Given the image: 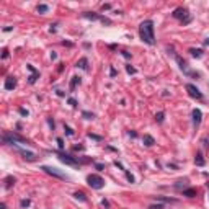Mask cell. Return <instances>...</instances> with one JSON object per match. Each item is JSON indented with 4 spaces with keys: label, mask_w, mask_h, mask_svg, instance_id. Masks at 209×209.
I'll use <instances>...</instances> for the list:
<instances>
[{
    "label": "cell",
    "mask_w": 209,
    "mask_h": 209,
    "mask_svg": "<svg viewBox=\"0 0 209 209\" xmlns=\"http://www.w3.org/2000/svg\"><path fill=\"white\" fill-rule=\"evenodd\" d=\"M139 38L149 46L155 44V26L152 20H144L139 25Z\"/></svg>",
    "instance_id": "6da1fadb"
},
{
    "label": "cell",
    "mask_w": 209,
    "mask_h": 209,
    "mask_svg": "<svg viewBox=\"0 0 209 209\" xmlns=\"http://www.w3.org/2000/svg\"><path fill=\"white\" fill-rule=\"evenodd\" d=\"M167 51H168V54H172V56H173L175 62H177V64H178V67H180V70L183 72V74H185L186 77H199V74H198V72H191V70H189L188 62L185 61V59H183L181 56H178V54L175 52V49H173V47H167Z\"/></svg>",
    "instance_id": "7a4b0ae2"
},
{
    "label": "cell",
    "mask_w": 209,
    "mask_h": 209,
    "mask_svg": "<svg viewBox=\"0 0 209 209\" xmlns=\"http://www.w3.org/2000/svg\"><path fill=\"white\" fill-rule=\"evenodd\" d=\"M54 154L57 155V158L64 162L66 165H70V167H78L80 162H78V157H72L70 154H66L64 150H54Z\"/></svg>",
    "instance_id": "3957f363"
},
{
    "label": "cell",
    "mask_w": 209,
    "mask_h": 209,
    "mask_svg": "<svg viewBox=\"0 0 209 209\" xmlns=\"http://www.w3.org/2000/svg\"><path fill=\"white\" fill-rule=\"evenodd\" d=\"M175 20H180L183 25H188L189 21H191V16H189V11L188 8H185V7H178V8H175L173 13H172Z\"/></svg>",
    "instance_id": "277c9868"
},
{
    "label": "cell",
    "mask_w": 209,
    "mask_h": 209,
    "mask_svg": "<svg viewBox=\"0 0 209 209\" xmlns=\"http://www.w3.org/2000/svg\"><path fill=\"white\" fill-rule=\"evenodd\" d=\"M87 183H88V186L93 188V189H101L103 186H105V180L97 173H90L87 177Z\"/></svg>",
    "instance_id": "5b68a950"
},
{
    "label": "cell",
    "mask_w": 209,
    "mask_h": 209,
    "mask_svg": "<svg viewBox=\"0 0 209 209\" xmlns=\"http://www.w3.org/2000/svg\"><path fill=\"white\" fill-rule=\"evenodd\" d=\"M41 170L44 172V173L51 175V177H54V178H59V180H69V177H67L66 173H62L59 168H56V167H49V165H43L41 167Z\"/></svg>",
    "instance_id": "8992f818"
},
{
    "label": "cell",
    "mask_w": 209,
    "mask_h": 209,
    "mask_svg": "<svg viewBox=\"0 0 209 209\" xmlns=\"http://www.w3.org/2000/svg\"><path fill=\"white\" fill-rule=\"evenodd\" d=\"M82 16L87 18V20H98V21H101L103 25H106V26L111 25V20H110V18H106V16H103V15H98V13H95V11H85V13H82Z\"/></svg>",
    "instance_id": "52a82bcc"
},
{
    "label": "cell",
    "mask_w": 209,
    "mask_h": 209,
    "mask_svg": "<svg viewBox=\"0 0 209 209\" xmlns=\"http://www.w3.org/2000/svg\"><path fill=\"white\" fill-rule=\"evenodd\" d=\"M186 92H188V95L191 98H194V100H203V93L199 92V88L196 87V85H193V83H186Z\"/></svg>",
    "instance_id": "ba28073f"
},
{
    "label": "cell",
    "mask_w": 209,
    "mask_h": 209,
    "mask_svg": "<svg viewBox=\"0 0 209 209\" xmlns=\"http://www.w3.org/2000/svg\"><path fill=\"white\" fill-rule=\"evenodd\" d=\"M15 149L18 150V154H20V155H23V158H25V160H28V162H34V160H36V154L34 152H30V150L21 149V147H18V145H15Z\"/></svg>",
    "instance_id": "9c48e42d"
},
{
    "label": "cell",
    "mask_w": 209,
    "mask_h": 209,
    "mask_svg": "<svg viewBox=\"0 0 209 209\" xmlns=\"http://www.w3.org/2000/svg\"><path fill=\"white\" fill-rule=\"evenodd\" d=\"M26 69L31 72V75L28 77V82H30L31 85H33V83H36V80L39 78V70H36L34 67L31 66V64H26Z\"/></svg>",
    "instance_id": "30bf717a"
},
{
    "label": "cell",
    "mask_w": 209,
    "mask_h": 209,
    "mask_svg": "<svg viewBox=\"0 0 209 209\" xmlns=\"http://www.w3.org/2000/svg\"><path fill=\"white\" fill-rule=\"evenodd\" d=\"M191 116H193V126L194 128H198L199 124H201V119H203V113L199 108H194L193 111H191Z\"/></svg>",
    "instance_id": "8fae6325"
},
{
    "label": "cell",
    "mask_w": 209,
    "mask_h": 209,
    "mask_svg": "<svg viewBox=\"0 0 209 209\" xmlns=\"http://www.w3.org/2000/svg\"><path fill=\"white\" fill-rule=\"evenodd\" d=\"M3 87H5V90H13V88L16 87V77H11V75L7 77Z\"/></svg>",
    "instance_id": "7c38bea8"
},
{
    "label": "cell",
    "mask_w": 209,
    "mask_h": 209,
    "mask_svg": "<svg viewBox=\"0 0 209 209\" xmlns=\"http://www.w3.org/2000/svg\"><path fill=\"white\" fill-rule=\"evenodd\" d=\"M75 67H78V69H82V70H88V59H87V57L78 59L77 64H75Z\"/></svg>",
    "instance_id": "4fadbf2b"
},
{
    "label": "cell",
    "mask_w": 209,
    "mask_h": 209,
    "mask_svg": "<svg viewBox=\"0 0 209 209\" xmlns=\"http://www.w3.org/2000/svg\"><path fill=\"white\" fill-rule=\"evenodd\" d=\"M80 83H82V78H80V77H77V75H74V77H72V80H70V85H69V90L74 92L75 87H77V85H80Z\"/></svg>",
    "instance_id": "5bb4252c"
},
{
    "label": "cell",
    "mask_w": 209,
    "mask_h": 209,
    "mask_svg": "<svg viewBox=\"0 0 209 209\" xmlns=\"http://www.w3.org/2000/svg\"><path fill=\"white\" fill-rule=\"evenodd\" d=\"M142 142H144V145H147V147H152L154 144H155V139H154L150 134H144Z\"/></svg>",
    "instance_id": "9a60e30c"
},
{
    "label": "cell",
    "mask_w": 209,
    "mask_h": 209,
    "mask_svg": "<svg viewBox=\"0 0 209 209\" xmlns=\"http://www.w3.org/2000/svg\"><path fill=\"white\" fill-rule=\"evenodd\" d=\"M186 186H188V178H185V180H178V181H177V183L173 185V188L180 189V191L186 189Z\"/></svg>",
    "instance_id": "2e32d148"
},
{
    "label": "cell",
    "mask_w": 209,
    "mask_h": 209,
    "mask_svg": "<svg viewBox=\"0 0 209 209\" xmlns=\"http://www.w3.org/2000/svg\"><path fill=\"white\" fill-rule=\"evenodd\" d=\"M3 183H5V188H7V189H10L11 186L16 183V178H15V177H11V175H8V177H5Z\"/></svg>",
    "instance_id": "e0dca14e"
},
{
    "label": "cell",
    "mask_w": 209,
    "mask_h": 209,
    "mask_svg": "<svg viewBox=\"0 0 209 209\" xmlns=\"http://www.w3.org/2000/svg\"><path fill=\"white\" fill-rule=\"evenodd\" d=\"M194 163H196L198 167H204V165H206V160H204V157H203V154H201V152H196Z\"/></svg>",
    "instance_id": "ac0fdd59"
},
{
    "label": "cell",
    "mask_w": 209,
    "mask_h": 209,
    "mask_svg": "<svg viewBox=\"0 0 209 209\" xmlns=\"http://www.w3.org/2000/svg\"><path fill=\"white\" fill-rule=\"evenodd\" d=\"M188 52L191 54L193 57H196V59H199V57H203V54H204V51L203 49H196V47H189L188 49Z\"/></svg>",
    "instance_id": "d6986e66"
},
{
    "label": "cell",
    "mask_w": 209,
    "mask_h": 209,
    "mask_svg": "<svg viewBox=\"0 0 209 209\" xmlns=\"http://www.w3.org/2000/svg\"><path fill=\"white\" fill-rule=\"evenodd\" d=\"M181 193H183V196H186V198H194V196H196V189L194 188H186V189H183Z\"/></svg>",
    "instance_id": "ffe728a7"
},
{
    "label": "cell",
    "mask_w": 209,
    "mask_h": 209,
    "mask_svg": "<svg viewBox=\"0 0 209 209\" xmlns=\"http://www.w3.org/2000/svg\"><path fill=\"white\" fill-rule=\"evenodd\" d=\"M74 198L82 201V203H87V196H85V193H82V191H75L74 193Z\"/></svg>",
    "instance_id": "44dd1931"
},
{
    "label": "cell",
    "mask_w": 209,
    "mask_h": 209,
    "mask_svg": "<svg viewBox=\"0 0 209 209\" xmlns=\"http://www.w3.org/2000/svg\"><path fill=\"white\" fill-rule=\"evenodd\" d=\"M155 199H157V201H160V203H177V199H173V198H165V196H155Z\"/></svg>",
    "instance_id": "7402d4cb"
},
{
    "label": "cell",
    "mask_w": 209,
    "mask_h": 209,
    "mask_svg": "<svg viewBox=\"0 0 209 209\" xmlns=\"http://www.w3.org/2000/svg\"><path fill=\"white\" fill-rule=\"evenodd\" d=\"M47 10H49V7H47V5H44V3H41V5H38V13H39V15H44V13H46Z\"/></svg>",
    "instance_id": "603a6c76"
},
{
    "label": "cell",
    "mask_w": 209,
    "mask_h": 209,
    "mask_svg": "<svg viewBox=\"0 0 209 209\" xmlns=\"http://www.w3.org/2000/svg\"><path fill=\"white\" fill-rule=\"evenodd\" d=\"M163 119H165V113L158 111L157 114H155V121H157V122H163Z\"/></svg>",
    "instance_id": "cb8c5ba5"
},
{
    "label": "cell",
    "mask_w": 209,
    "mask_h": 209,
    "mask_svg": "<svg viewBox=\"0 0 209 209\" xmlns=\"http://www.w3.org/2000/svg\"><path fill=\"white\" fill-rule=\"evenodd\" d=\"M30 204H31L30 199H21V201H20V208H21V209H26L28 206H30Z\"/></svg>",
    "instance_id": "d4e9b609"
},
{
    "label": "cell",
    "mask_w": 209,
    "mask_h": 209,
    "mask_svg": "<svg viewBox=\"0 0 209 209\" xmlns=\"http://www.w3.org/2000/svg\"><path fill=\"white\" fill-rule=\"evenodd\" d=\"M126 72H128L129 75H134V74H137V70H136V69L131 66V64H128V66H126Z\"/></svg>",
    "instance_id": "484cf974"
},
{
    "label": "cell",
    "mask_w": 209,
    "mask_h": 209,
    "mask_svg": "<svg viewBox=\"0 0 209 209\" xmlns=\"http://www.w3.org/2000/svg\"><path fill=\"white\" fill-rule=\"evenodd\" d=\"M64 131H66L67 136H74V129H72L69 124H64Z\"/></svg>",
    "instance_id": "4316f807"
},
{
    "label": "cell",
    "mask_w": 209,
    "mask_h": 209,
    "mask_svg": "<svg viewBox=\"0 0 209 209\" xmlns=\"http://www.w3.org/2000/svg\"><path fill=\"white\" fill-rule=\"evenodd\" d=\"M124 175H126V178H128V181H129V183H134V181H136L131 172H128V170H126V172H124Z\"/></svg>",
    "instance_id": "83f0119b"
},
{
    "label": "cell",
    "mask_w": 209,
    "mask_h": 209,
    "mask_svg": "<svg viewBox=\"0 0 209 209\" xmlns=\"http://www.w3.org/2000/svg\"><path fill=\"white\" fill-rule=\"evenodd\" d=\"M67 103H69V105H70L72 108H77V105H78L75 98H67Z\"/></svg>",
    "instance_id": "f1b7e54d"
},
{
    "label": "cell",
    "mask_w": 209,
    "mask_h": 209,
    "mask_svg": "<svg viewBox=\"0 0 209 209\" xmlns=\"http://www.w3.org/2000/svg\"><path fill=\"white\" fill-rule=\"evenodd\" d=\"M82 116L87 118V119H93V118H95V114H93V113H90V111H83V113H82Z\"/></svg>",
    "instance_id": "f546056e"
},
{
    "label": "cell",
    "mask_w": 209,
    "mask_h": 209,
    "mask_svg": "<svg viewBox=\"0 0 209 209\" xmlns=\"http://www.w3.org/2000/svg\"><path fill=\"white\" fill-rule=\"evenodd\" d=\"M88 137H90V139H95V141H98V142H100V141H103L101 136H97V134H92V133H88Z\"/></svg>",
    "instance_id": "4dcf8cb0"
},
{
    "label": "cell",
    "mask_w": 209,
    "mask_h": 209,
    "mask_svg": "<svg viewBox=\"0 0 209 209\" xmlns=\"http://www.w3.org/2000/svg\"><path fill=\"white\" fill-rule=\"evenodd\" d=\"M56 142H57V145H59V150H64V141H62V137H57Z\"/></svg>",
    "instance_id": "1f68e13d"
},
{
    "label": "cell",
    "mask_w": 209,
    "mask_h": 209,
    "mask_svg": "<svg viewBox=\"0 0 209 209\" xmlns=\"http://www.w3.org/2000/svg\"><path fill=\"white\" fill-rule=\"evenodd\" d=\"M149 209H163V204L162 203H157V204H150Z\"/></svg>",
    "instance_id": "d6a6232c"
},
{
    "label": "cell",
    "mask_w": 209,
    "mask_h": 209,
    "mask_svg": "<svg viewBox=\"0 0 209 209\" xmlns=\"http://www.w3.org/2000/svg\"><path fill=\"white\" fill-rule=\"evenodd\" d=\"M2 52H3V54H2V59H8V57H10V52H8V49H7V47Z\"/></svg>",
    "instance_id": "836d02e7"
},
{
    "label": "cell",
    "mask_w": 209,
    "mask_h": 209,
    "mask_svg": "<svg viewBox=\"0 0 209 209\" xmlns=\"http://www.w3.org/2000/svg\"><path fill=\"white\" fill-rule=\"evenodd\" d=\"M18 111H20L21 116H28V114H30V111H28V110H25V108H20Z\"/></svg>",
    "instance_id": "e575fe53"
},
{
    "label": "cell",
    "mask_w": 209,
    "mask_h": 209,
    "mask_svg": "<svg viewBox=\"0 0 209 209\" xmlns=\"http://www.w3.org/2000/svg\"><path fill=\"white\" fill-rule=\"evenodd\" d=\"M101 206H103V208H110V201H108V199H101Z\"/></svg>",
    "instance_id": "d590c367"
},
{
    "label": "cell",
    "mask_w": 209,
    "mask_h": 209,
    "mask_svg": "<svg viewBox=\"0 0 209 209\" xmlns=\"http://www.w3.org/2000/svg\"><path fill=\"white\" fill-rule=\"evenodd\" d=\"M95 168H97V170H100V172H101V170L105 168V165H103V163H95Z\"/></svg>",
    "instance_id": "8d00e7d4"
},
{
    "label": "cell",
    "mask_w": 209,
    "mask_h": 209,
    "mask_svg": "<svg viewBox=\"0 0 209 209\" xmlns=\"http://www.w3.org/2000/svg\"><path fill=\"white\" fill-rule=\"evenodd\" d=\"M116 74H118L116 69H114V67H111V69H110V75H111V77H116Z\"/></svg>",
    "instance_id": "74e56055"
},
{
    "label": "cell",
    "mask_w": 209,
    "mask_h": 209,
    "mask_svg": "<svg viewBox=\"0 0 209 209\" xmlns=\"http://www.w3.org/2000/svg\"><path fill=\"white\" fill-rule=\"evenodd\" d=\"M121 54H122L124 57H126V59H131V54H129L128 51H121Z\"/></svg>",
    "instance_id": "f35d334b"
},
{
    "label": "cell",
    "mask_w": 209,
    "mask_h": 209,
    "mask_svg": "<svg viewBox=\"0 0 209 209\" xmlns=\"http://www.w3.org/2000/svg\"><path fill=\"white\" fill-rule=\"evenodd\" d=\"M47 124H49V126H51V128H52V129H54V128H56V124H54V121H52V119H51V118H49V119H47Z\"/></svg>",
    "instance_id": "ab89813d"
},
{
    "label": "cell",
    "mask_w": 209,
    "mask_h": 209,
    "mask_svg": "<svg viewBox=\"0 0 209 209\" xmlns=\"http://www.w3.org/2000/svg\"><path fill=\"white\" fill-rule=\"evenodd\" d=\"M110 8H111V5H110V3H105V5L101 7V10L105 11V10H110Z\"/></svg>",
    "instance_id": "60d3db41"
},
{
    "label": "cell",
    "mask_w": 209,
    "mask_h": 209,
    "mask_svg": "<svg viewBox=\"0 0 209 209\" xmlns=\"http://www.w3.org/2000/svg\"><path fill=\"white\" fill-rule=\"evenodd\" d=\"M3 31H5V33H10V31H13V26H5Z\"/></svg>",
    "instance_id": "b9f144b4"
},
{
    "label": "cell",
    "mask_w": 209,
    "mask_h": 209,
    "mask_svg": "<svg viewBox=\"0 0 209 209\" xmlns=\"http://www.w3.org/2000/svg\"><path fill=\"white\" fill-rule=\"evenodd\" d=\"M72 150H83V145H74Z\"/></svg>",
    "instance_id": "7bdbcfd3"
},
{
    "label": "cell",
    "mask_w": 209,
    "mask_h": 209,
    "mask_svg": "<svg viewBox=\"0 0 209 209\" xmlns=\"http://www.w3.org/2000/svg\"><path fill=\"white\" fill-rule=\"evenodd\" d=\"M203 145H204V147H209V142H208V139H206V137L203 139Z\"/></svg>",
    "instance_id": "ee69618b"
},
{
    "label": "cell",
    "mask_w": 209,
    "mask_h": 209,
    "mask_svg": "<svg viewBox=\"0 0 209 209\" xmlns=\"http://www.w3.org/2000/svg\"><path fill=\"white\" fill-rule=\"evenodd\" d=\"M129 136H131V137H137V134H136V131H129Z\"/></svg>",
    "instance_id": "f6af8a7d"
},
{
    "label": "cell",
    "mask_w": 209,
    "mask_h": 209,
    "mask_svg": "<svg viewBox=\"0 0 209 209\" xmlns=\"http://www.w3.org/2000/svg\"><path fill=\"white\" fill-rule=\"evenodd\" d=\"M57 97H64V95H66V93H64V92H62V90H57Z\"/></svg>",
    "instance_id": "bcb514c9"
},
{
    "label": "cell",
    "mask_w": 209,
    "mask_h": 209,
    "mask_svg": "<svg viewBox=\"0 0 209 209\" xmlns=\"http://www.w3.org/2000/svg\"><path fill=\"white\" fill-rule=\"evenodd\" d=\"M51 59H52V61H56V59H57V54H56V52H51Z\"/></svg>",
    "instance_id": "7dc6e473"
},
{
    "label": "cell",
    "mask_w": 209,
    "mask_h": 209,
    "mask_svg": "<svg viewBox=\"0 0 209 209\" xmlns=\"http://www.w3.org/2000/svg\"><path fill=\"white\" fill-rule=\"evenodd\" d=\"M57 70H59V72H62V70H64V64H62V62L59 64V69H57Z\"/></svg>",
    "instance_id": "c3c4849f"
},
{
    "label": "cell",
    "mask_w": 209,
    "mask_h": 209,
    "mask_svg": "<svg viewBox=\"0 0 209 209\" xmlns=\"http://www.w3.org/2000/svg\"><path fill=\"white\" fill-rule=\"evenodd\" d=\"M0 209H7V204H5V203H2V204H0Z\"/></svg>",
    "instance_id": "681fc988"
},
{
    "label": "cell",
    "mask_w": 209,
    "mask_h": 209,
    "mask_svg": "<svg viewBox=\"0 0 209 209\" xmlns=\"http://www.w3.org/2000/svg\"><path fill=\"white\" fill-rule=\"evenodd\" d=\"M204 44H206V46H209V38H208V39H204Z\"/></svg>",
    "instance_id": "f907efd6"
},
{
    "label": "cell",
    "mask_w": 209,
    "mask_h": 209,
    "mask_svg": "<svg viewBox=\"0 0 209 209\" xmlns=\"http://www.w3.org/2000/svg\"><path fill=\"white\" fill-rule=\"evenodd\" d=\"M208 188H209V183H208Z\"/></svg>",
    "instance_id": "816d5d0a"
},
{
    "label": "cell",
    "mask_w": 209,
    "mask_h": 209,
    "mask_svg": "<svg viewBox=\"0 0 209 209\" xmlns=\"http://www.w3.org/2000/svg\"><path fill=\"white\" fill-rule=\"evenodd\" d=\"M208 87H209V85H208Z\"/></svg>",
    "instance_id": "f5cc1de1"
}]
</instances>
